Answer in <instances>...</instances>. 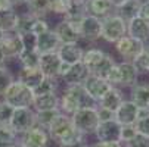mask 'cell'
I'll return each instance as SVG.
<instances>
[{
	"label": "cell",
	"instance_id": "obj_1",
	"mask_svg": "<svg viewBox=\"0 0 149 147\" xmlns=\"http://www.w3.org/2000/svg\"><path fill=\"white\" fill-rule=\"evenodd\" d=\"M84 106H97L95 101H92L87 94L84 93L81 86L77 87H63L59 91V106L58 109L61 113L72 116L80 108Z\"/></svg>",
	"mask_w": 149,
	"mask_h": 147
},
{
	"label": "cell",
	"instance_id": "obj_2",
	"mask_svg": "<svg viewBox=\"0 0 149 147\" xmlns=\"http://www.w3.org/2000/svg\"><path fill=\"white\" fill-rule=\"evenodd\" d=\"M74 128L84 137L93 135L96 128L99 127V115H97V106H84L80 108L72 116H71Z\"/></svg>",
	"mask_w": 149,
	"mask_h": 147
},
{
	"label": "cell",
	"instance_id": "obj_3",
	"mask_svg": "<svg viewBox=\"0 0 149 147\" xmlns=\"http://www.w3.org/2000/svg\"><path fill=\"white\" fill-rule=\"evenodd\" d=\"M33 99H34L33 90H30L28 87H25L24 84H21L16 79L6 88V91L2 96V100L5 103H8L9 106H12L13 109H18V108H31Z\"/></svg>",
	"mask_w": 149,
	"mask_h": 147
},
{
	"label": "cell",
	"instance_id": "obj_4",
	"mask_svg": "<svg viewBox=\"0 0 149 147\" xmlns=\"http://www.w3.org/2000/svg\"><path fill=\"white\" fill-rule=\"evenodd\" d=\"M124 35H127V22L123 18H120L115 12L102 18V40L115 44Z\"/></svg>",
	"mask_w": 149,
	"mask_h": 147
},
{
	"label": "cell",
	"instance_id": "obj_5",
	"mask_svg": "<svg viewBox=\"0 0 149 147\" xmlns=\"http://www.w3.org/2000/svg\"><path fill=\"white\" fill-rule=\"evenodd\" d=\"M78 34L81 38L80 43H96L102 35V19L92 15H84L78 24Z\"/></svg>",
	"mask_w": 149,
	"mask_h": 147
},
{
	"label": "cell",
	"instance_id": "obj_6",
	"mask_svg": "<svg viewBox=\"0 0 149 147\" xmlns=\"http://www.w3.org/2000/svg\"><path fill=\"white\" fill-rule=\"evenodd\" d=\"M9 127L15 131V134L19 137L21 134L27 133L33 127H36V112L31 108H18L13 109Z\"/></svg>",
	"mask_w": 149,
	"mask_h": 147
},
{
	"label": "cell",
	"instance_id": "obj_7",
	"mask_svg": "<svg viewBox=\"0 0 149 147\" xmlns=\"http://www.w3.org/2000/svg\"><path fill=\"white\" fill-rule=\"evenodd\" d=\"M50 143L52 140L47 130L36 125V127H33L31 130H28L27 133L18 137L16 146L18 147H49Z\"/></svg>",
	"mask_w": 149,
	"mask_h": 147
},
{
	"label": "cell",
	"instance_id": "obj_8",
	"mask_svg": "<svg viewBox=\"0 0 149 147\" xmlns=\"http://www.w3.org/2000/svg\"><path fill=\"white\" fill-rule=\"evenodd\" d=\"M83 90H84V93L87 94V97L92 100V101H95L96 104L100 101V99L108 93L111 88H112V86L106 81L105 78H102V77H97V75H89L87 78H86V81L83 82Z\"/></svg>",
	"mask_w": 149,
	"mask_h": 147
},
{
	"label": "cell",
	"instance_id": "obj_9",
	"mask_svg": "<svg viewBox=\"0 0 149 147\" xmlns=\"http://www.w3.org/2000/svg\"><path fill=\"white\" fill-rule=\"evenodd\" d=\"M52 30L58 35L61 44H78L81 41L78 34V27L67 19H59L52 27Z\"/></svg>",
	"mask_w": 149,
	"mask_h": 147
},
{
	"label": "cell",
	"instance_id": "obj_10",
	"mask_svg": "<svg viewBox=\"0 0 149 147\" xmlns=\"http://www.w3.org/2000/svg\"><path fill=\"white\" fill-rule=\"evenodd\" d=\"M114 46H115V52L123 57V60H127V62H133L134 57L145 47L143 43H140V41H137V40L129 37V35H124Z\"/></svg>",
	"mask_w": 149,
	"mask_h": 147
},
{
	"label": "cell",
	"instance_id": "obj_11",
	"mask_svg": "<svg viewBox=\"0 0 149 147\" xmlns=\"http://www.w3.org/2000/svg\"><path fill=\"white\" fill-rule=\"evenodd\" d=\"M140 115V109L130 100H125L121 103V106L117 109V112L114 113V119L120 124V125H134L136 121L139 119Z\"/></svg>",
	"mask_w": 149,
	"mask_h": 147
},
{
	"label": "cell",
	"instance_id": "obj_12",
	"mask_svg": "<svg viewBox=\"0 0 149 147\" xmlns=\"http://www.w3.org/2000/svg\"><path fill=\"white\" fill-rule=\"evenodd\" d=\"M118 65V86L120 87H134L139 82V72L136 71V68L133 66L132 62H117Z\"/></svg>",
	"mask_w": 149,
	"mask_h": 147
},
{
	"label": "cell",
	"instance_id": "obj_13",
	"mask_svg": "<svg viewBox=\"0 0 149 147\" xmlns=\"http://www.w3.org/2000/svg\"><path fill=\"white\" fill-rule=\"evenodd\" d=\"M84 50L86 49L81 46V43H78V44H61L56 53L63 63L72 66V65H77L83 60Z\"/></svg>",
	"mask_w": 149,
	"mask_h": 147
},
{
	"label": "cell",
	"instance_id": "obj_14",
	"mask_svg": "<svg viewBox=\"0 0 149 147\" xmlns=\"http://www.w3.org/2000/svg\"><path fill=\"white\" fill-rule=\"evenodd\" d=\"M120 131L121 125L115 119H111L100 122L93 135L96 137V141H120Z\"/></svg>",
	"mask_w": 149,
	"mask_h": 147
},
{
	"label": "cell",
	"instance_id": "obj_15",
	"mask_svg": "<svg viewBox=\"0 0 149 147\" xmlns=\"http://www.w3.org/2000/svg\"><path fill=\"white\" fill-rule=\"evenodd\" d=\"M90 75L89 69L84 66L81 62L77 65H72L68 72L61 78V82L63 87H77V86H83V82L86 81V78Z\"/></svg>",
	"mask_w": 149,
	"mask_h": 147
},
{
	"label": "cell",
	"instance_id": "obj_16",
	"mask_svg": "<svg viewBox=\"0 0 149 147\" xmlns=\"http://www.w3.org/2000/svg\"><path fill=\"white\" fill-rule=\"evenodd\" d=\"M45 74L40 71V68H21L15 77L16 81L24 84L30 90H36L45 79Z\"/></svg>",
	"mask_w": 149,
	"mask_h": 147
},
{
	"label": "cell",
	"instance_id": "obj_17",
	"mask_svg": "<svg viewBox=\"0 0 149 147\" xmlns=\"http://www.w3.org/2000/svg\"><path fill=\"white\" fill-rule=\"evenodd\" d=\"M62 60L59 59L58 53H45L40 55L38 68L47 78H59V69Z\"/></svg>",
	"mask_w": 149,
	"mask_h": 147
},
{
	"label": "cell",
	"instance_id": "obj_18",
	"mask_svg": "<svg viewBox=\"0 0 149 147\" xmlns=\"http://www.w3.org/2000/svg\"><path fill=\"white\" fill-rule=\"evenodd\" d=\"M0 49L5 53L6 59L18 57L21 53L24 52V44H22V38L18 32H9L5 35L3 41L0 43Z\"/></svg>",
	"mask_w": 149,
	"mask_h": 147
},
{
	"label": "cell",
	"instance_id": "obj_19",
	"mask_svg": "<svg viewBox=\"0 0 149 147\" xmlns=\"http://www.w3.org/2000/svg\"><path fill=\"white\" fill-rule=\"evenodd\" d=\"M61 46V41L58 38V35L55 34V31L50 28L49 31L37 35V43H36V50L40 55L45 53H56L58 49Z\"/></svg>",
	"mask_w": 149,
	"mask_h": 147
},
{
	"label": "cell",
	"instance_id": "obj_20",
	"mask_svg": "<svg viewBox=\"0 0 149 147\" xmlns=\"http://www.w3.org/2000/svg\"><path fill=\"white\" fill-rule=\"evenodd\" d=\"M127 35L146 44L149 41V22L142 18H134L130 22H127Z\"/></svg>",
	"mask_w": 149,
	"mask_h": 147
},
{
	"label": "cell",
	"instance_id": "obj_21",
	"mask_svg": "<svg viewBox=\"0 0 149 147\" xmlns=\"http://www.w3.org/2000/svg\"><path fill=\"white\" fill-rule=\"evenodd\" d=\"M114 10V6L109 0H86L84 2V12L86 15L96 16L99 19L111 15Z\"/></svg>",
	"mask_w": 149,
	"mask_h": 147
},
{
	"label": "cell",
	"instance_id": "obj_22",
	"mask_svg": "<svg viewBox=\"0 0 149 147\" xmlns=\"http://www.w3.org/2000/svg\"><path fill=\"white\" fill-rule=\"evenodd\" d=\"M59 106V93H47V94H38L34 96L31 109L34 112H45L53 110Z\"/></svg>",
	"mask_w": 149,
	"mask_h": 147
},
{
	"label": "cell",
	"instance_id": "obj_23",
	"mask_svg": "<svg viewBox=\"0 0 149 147\" xmlns=\"http://www.w3.org/2000/svg\"><path fill=\"white\" fill-rule=\"evenodd\" d=\"M19 24V13L15 8L9 6L6 9L0 10V30L3 32H16Z\"/></svg>",
	"mask_w": 149,
	"mask_h": 147
},
{
	"label": "cell",
	"instance_id": "obj_24",
	"mask_svg": "<svg viewBox=\"0 0 149 147\" xmlns=\"http://www.w3.org/2000/svg\"><path fill=\"white\" fill-rule=\"evenodd\" d=\"M124 101V96H123V91L120 88H115L112 87L108 93H106L100 101L97 103V108H102V109H106L112 113L117 112V109L121 106V103Z\"/></svg>",
	"mask_w": 149,
	"mask_h": 147
},
{
	"label": "cell",
	"instance_id": "obj_25",
	"mask_svg": "<svg viewBox=\"0 0 149 147\" xmlns=\"http://www.w3.org/2000/svg\"><path fill=\"white\" fill-rule=\"evenodd\" d=\"M105 56H106V52L102 50L100 47H87L84 50L81 63L89 69L90 74H93L95 69L100 65V62L105 59Z\"/></svg>",
	"mask_w": 149,
	"mask_h": 147
},
{
	"label": "cell",
	"instance_id": "obj_26",
	"mask_svg": "<svg viewBox=\"0 0 149 147\" xmlns=\"http://www.w3.org/2000/svg\"><path fill=\"white\" fill-rule=\"evenodd\" d=\"M130 101H133L139 109H148L149 106V84L137 82L134 87H132Z\"/></svg>",
	"mask_w": 149,
	"mask_h": 147
},
{
	"label": "cell",
	"instance_id": "obj_27",
	"mask_svg": "<svg viewBox=\"0 0 149 147\" xmlns=\"http://www.w3.org/2000/svg\"><path fill=\"white\" fill-rule=\"evenodd\" d=\"M140 6H142L140 0H129V2L124 3L123 6L117 8V9H115V13H117L120 18H123L125 22H130L132 19H134V18L139 16Z\"/></svg>",
	"mask_w": 149,
	"mask_h": 147
},
{
	"label": "cell",
	"instance_id": "obj_28",
	"mask_svg": "<svg viewBox=\"0 0 149 147\" xmlns=\"http://www.w3.org/2000/svg\"><path fill=\"white\" fill-rule=\"evenodd\" d=\"M24 8L34 18H46L49 15V0H27Z\"/></svg>",
	"mask_w": 149,
	"mask_h": 147
},
{
	"label": "cell",
	"instance_id": "obj_29",
	"mask_svg": "<svg viewBox=\"0 0 149 147\" xmlns=\"http://www.w3.org/2000/svg\"><path fill=\"white\" fill-rule=\"evenodd\" d=\"M74 8V0H49V15L59 16L62 19Z\"/></svg>",
	"mask_w": 149,
	"mask_h": 147
},
{
	"label": "cell",
	"instance_id": "obj_30",
	"mask_svg": "<svg viewBox=\"0 0 149 147\" xmlns=\"http://www.w3.org/2000/svg\"><path fill=\"white\" fill-rule=\"evenodd\" d=\"M132 63L136 68V71L139 72V75L149 74V44H145L143 50L134 57Z\"/></svg>",
	"mask_w": 149,
	"mask_h": 147
},
{
	"label": "cell",
	"instance_id": "obj_31",
	"mask_svg": "<svg viewBox=\"0 0 149 147\" xmlns=\"http://www.w3.org/2000/svg\"><path fill=\"white\" fill-rule=\"evenodd\" d=\"M21 68H38L40 53L37 50H24L18 56Z\"/></svg>",
	"mask_w": 149,
	"mask_h": 147
},
{
	"label": "cell",
	"instance_id": "obj_32",
	"mask_svg": "<svg viewBox=\"0 0 149 147\" xmlns=\"http://www.w3.org/2000/svg\"><path fill=\"white\" fill-rule=\"evenodd\" d=\"M61 110L59 109H53V110H45V112H36V125L47 130L52 122L59 116Z\"/></svg>",
	"mask_w": 149,
	"mask_h": 147
},
{
	"label": "cell",
	"instance_id": "obj_33",
	"mask_svg": "<svg viewBox=\"0 0 149 147\" xmlns=\"http://www.w3.org/2000/svg\"><path fill=\"white\" fill-rule=\"evenodd\" d=\"M15 81V75L3 65L0 66V99H2L3 93L6 91V88Z\"/></svg>",
	"mask_w": 149,
	"mask_h": 147
},
{
	"label": "cell",
	"instance_id": "obj_34",
	"mask_svg": "<svg viewBox=\"0 0 149 147\" xmlns=\"http://www.w3.org/2000/svg\"><path fill=\"white\" fill-rule=\"evenodd\" d=\"M52 27H50V24H49V21L46 19V18H34V21H33V25H31V34L33 35H40V34H43V32H46V31H49Z\"/></svg>",
	"mask_w": 149,
	"mask_h": 147
},
{
	"label": "cell",
	"instance_id": "obj_35",
	"mask_svg": "<svg viewBox=\"0 0 149 147\" xmlns=\"http://www.w3.org/2000/svg\"><path fill=\"white\" fill-rule=\"evenodd\" d=\"M12 113H13V108L0 99V127L2 125H9Z\"/></svg>",
	"mask_w": 149,
	"mask_h": 147
},
{
	"label": "cell",
	"instance_id": "obj_36",
	"mask_svg": "<svg viewBox=\"0 0 149 147\" xmlns=\"http://www.w3.org/2000/svg\"><path fill=\"white\" fill-rule=\"evenodd\" d=\"M136 128L134 125H121V131H120V141L123 144H127L134 135H136Z\"/></svg>",
	"mask_w": 149,
	"mask_h": 147
},
{
	"label": "cell",
	"instance_id": "obj_37",
	"mask_svg": "<svg viewBox=\"0 0 149 147\" xmlns=\"http://www.w3.org/2000/svg\"><path fill=\"white\" fill-rule=\"evenodd\" d=\"M0 141H8V143H15L18 141V135L9 125H2L0 127Z\"/></svg>",
	"mask_w": 149,
	"mask_h": 147
},
{
	"label": "cell",
	"instance_id": "obj_38",
	"mask_svg": "<svg viewBox=\"0 0 149 147\" xmlns=\"http://www.w3.org/2000/svg\"><path fill=\"white\" fill-rule=\"evenodd\" d=\"M125 147H149V135L136 133V135L125 144Z\"/></svg>",
	"mask_w": 149,
	"mask_h": 147
},
{
	"label": "cell",
	"instance_id": "obj_39",
	"mask_svg": "<svg viewBox=\"0 0 149 147\" xmlns=\"http://www.w3.org/2000/svg\"><path fill=\"white\" fill-rule=\"evenodd\" d=\"M22 38V44H24V50H36V43H37V37L30 34H24L21 35Z\"/></svg>",
	"mask_w": 149,
	"mask_h": 147
},
{
	"label": "cell",
	"instance_id": "obj_40",
	"mask_svg": "<svg viewBox=\"0 0 149 147\" xmlns=\"http://www.w3.org/2000/svg\"><path fill=\"white\" fill-rule=\"evenodd\" d=\"M97 115H99V121H100V122L114 119V113H112V112L106 110V109H102V108H97Z\"/></svg>",
	"mask_w": 149,
	"mask_h": 147
},
{
	"label": "cell",
	"instance_id": "obj_41",
	"mask_svg": "<svg viewBox=\"0 0 149 147\" xmlns=\"http://www.w3.org/2000/svg\"><path fill=\"white\" fill-rule=\"evenodd\" d=\"M139 18H142V19L146 21V22H149V0L142 3L140 10H139Z\"/></svg>",
	"mask_w": 149,
	"mask_h": 147
},
{
	"label": "cell",
	"instance_id": "obj_42",
	"mask_svg": "<svg viewBox=\"0 0 149 147\" xmlns=\"http://www.w3.org/2000/svg\"><path fill=\"white\" fill-rule=\"evenodd\" d=\"M93 147H123L121 141H96Z\"/></svg>",
	"mask_w": 149,
	"mask_h": 147
},
{
	"label": "cell",
	"instance_id": "obj_43",
	"mask_svg": "<svg viewBox=\"0 0 149 147\" xmlns=\"http://www.w3.org/2000/svg\"><path fill=\"white\" fill-rule=\"evenodd\" d=\"M109 2H111V5L114 6V10H115L117 8L123 6L124 3H127V2H129V0H109Z\"/></svg>",
	"mask_w": 149,
	"mask_h": 147
},
{
	"label": "cell",
	"instance_id": "obj_44",
	"mask_svg": "<svg viewBox=\"0 0 149 147\" xmlns=\"http://www.w3.org/2000/svg\"><path fill=\"white\" fill-rule=\"evenodd\" d=\"M27 0H9V3L12 8H18V6H24Z\"/></svg>",
	"mask_w": 149,
	"mask_h": 147
},
{
	"label": "cell",
	"instance_id": "obj_45",
	"mask_svg": "<svg viewBox=\"0 0 149 147\" xmlns=\"http://www.w3.org/2000/svg\"><path fill=\"white\" fill-rule=\"evenodd\" d=\"M9 6H10L9 0H0V10H2V9H6V8H9Z\"/></svg>",
	"mask_w": 149,
	"mask_h": 147
},
{
	"label": "cell",
	"instance_id": "obj_46",
	"mask_svg": "<svg viewBox=\"0 0 149 147\" xmlns=\"http://www.w3.org/2000/svg\"><path fill=\"white\" fill-rule=\"evenodd\" d=\"M0 147H16L15 143H8V141H0Z\"/></svg>",
	"mask_w": 149,
	"mask_h": 147
},
{
	"label": "cell",
	"instance_id": "obj_47",
	"mask_svg": "<svg viewBox=\"0 0 149 147\" xmlns=\"http://www.w3.org/2000/svg\"><path fill=\"white\" fill-rule=\"evenodd\" d=\"M5 62H6V56H5V53L2 52V49H0V66H3Z\"/></svg>",
	"mask_w": 149,
	"mask_h": 147
},
{
	"label": "cell",
	"instance_id": "obj_48",
	"mask_svg": "<svg viewBox=\"0 0 149 147\" xmlns=\"http://www.w3.org/2000/svg\"><path fill=\"white\" fill-rule=\"evenodd\" d=\"M5 35H6V32H3L2 30H0V43L3 41V38H5Z\"/></svg>",
	"mask_w": 149,
	"mask_h": 147
},
{
	"label": "cell",
	"instance_id": "obj_49",
	"mask_svg": "<svg viewBox=\"0 0 149 147\" xmlns=\"http://www.w3.org/2000/svg\"><path fill=\"white\" fill-rule=\"evenodd\" d=\"M140 2H142V3H143V2H148V0H140Z\"/></svg>",
	"mask_w": 149,
	"mask_h": 147
},
{
	"label": "cell",
	"instance_id": "obj_50",
	"mask_svg": "<svg viewBox=\"0 0 149 147\" xmlns=\"http://www.w3.org/2000/svg\"><path fill=\"white\" fill-rule=\"evenodd\" d=\"M148 109H149V106H148Z\"/></svg>",
	"mask_w": 149,
	"mask_h": 147
}]
</instances>
